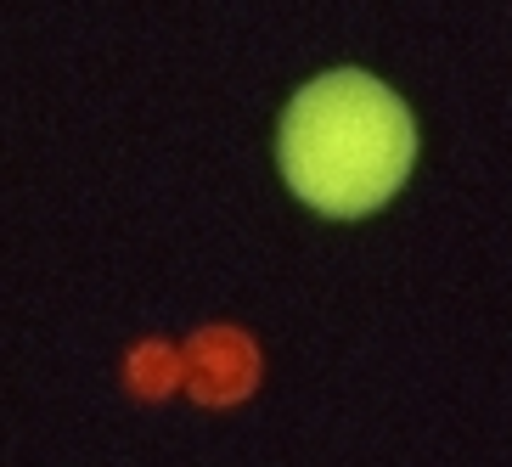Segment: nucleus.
I'll list each match as a JSON object with an SVG mask.
<instances>
[{
    "label": "nucleus",
    "mask_w": 512,
    "mask_h": 467,
    "mask_svg": "<svg viewBox=\"0 0 512 467\" xmlns=\"http://www.w3.org/2000/svg\"><path fill=\"white\" fill-rule=\"evenodd\" d=\"M411 113L372 74H321L282 119V175L321 214L383 209L411 169Z\"/></svg>",
    "instance_id": "nucleus-1"
}]
</instances>
